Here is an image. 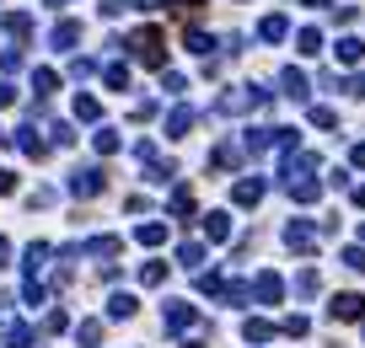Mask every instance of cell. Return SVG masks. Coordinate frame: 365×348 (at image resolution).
<instances>
[{
    "instance_id": "ac0fdd59",
    "label": "cell",
    "mask_w": 365,
    "mask_h": 348,
    "mask_svg": "<svg viewBox=\"0 0 365 348\" xmlns=\"http://www.w3.org/2000/svg\"><path fill=\"white\" fill-rule=\"evenodd\" d=\"M108 316H113V322H129V316H134V295H113V301H108Z\"/></svg>"
},
{
    "instance_id": "8992f818",
    "label": "cell",
    "mask_w": 365,
    "mask_h": 348,
    "mask_svg": "<svg viewBox=\"0 0 365 348\" xmlns=\"http://www.w3.org/2000/svg\"><path fill=\"white\" fill-rule=\"evenodd\" d=\"M253 295L263 305H280V295H285V284H280V274H258V284H253Z\"/></svg>"
},
{
    "instance_id": "9a60e30c",
    "label": "cell",
    "mask_w": 365,
    "mask_h": 348,
    "mask_svg": "<svg viewBox=\"0 0 365 348\" xmlns=\"http://www.w3.org/2000/svg\"><path fill=\"white\" fill-rule=\"evenodd\" d=\"M280 86H285V96H290V102H301V96H306V75H301V70H280Z\"/></svg>"
},
{
    "instance_id": "7c38bea8",
    "label": "cell",
    "mask_w": 365,
    "mask_h": 348,
    "mask_svg": "<svg viewBox=\"0 0 365 348\" xmlns=\"http://www.w3.org/2000/svg\"><path fill=\"white\" fill-rule=\"evenodd\" d=\"M16 145H22V150H27L33 161H43V156H49V145L38 140V129H16Z\"/></svg>"
},
{
    "instance_id": "ffe728a7",
    "label": "cell",
    "mask_w": 365,
    "mask_h": 348,
    "mask_svg": "<svg viewBox=\"0 0 365 348\" xmlns=\"http://www.w3.org/2000/svg\"><path fill=\"white\" fill-rule=\"evenodd\" d=\"M86 252H92V257H119V236H97V241H86Z\"/></svg>"
},
{
    "instance_id": "d590c367",
    "label": "cell",
    "mask_w": 365,
    "mask_h": 348,
    "mask_svg": "<svg viewBox=\"0 0 365 348\" xmlns=\"http://www.w3.org/2000/svg\"><path fill=\"white\" fill-rule=\"evenodd\" d=\"M188 48H194V54H209V33H188Z\"/></svg>"
},
{
    "instance_id": "1f68e13d",
    "label": "cell",
    "mask_w": 365,
    "mask_h": 348,
    "mask_svg": "<svg viewBox=\"0 0 365 348\" xmlns=\"http://www.w3.org/2000/svg\"><path fill=\"white\" fill-rule=\"evenodd\" d=\"M6 343H11V348H33V327H27V322H16L11 332H6Z\"/></svg>"
},
{
    "instance_id": "8fae6325",
    "label": "cell",
    "mask_w": 365,
    "mask_h": 348,
    "mask_svg": "<svg viewBox=\"0 0 365 348\" xmlns=\"http://www.w3.org/2000/svg\"><path fill=\"white\" fill-rule=\"evenodd\" d=\"M43 263H49V241H33V247H27V279H38V274H43Z\"/></svg>"
},
{
    "instance_id": "d6986e66",
    "label": "cell",
    "mask_w": 365,
    "mask_h": 348,
    "mask_svg": "<svg viewBox=\"0 0 365 348\" xmlns=\"http://www.w3.org/2000/svg\"><path fill=\"white\" fill-rule=\"evenodd\" d=\"M236 161H242V145H231V140H226V145H220V150H215V172L236 167Z\"/></svg>"
},
{
    "instance_id": "f35d334b",
    "label": "cell",
    "mask_w": 365,
    "mask_h": 348,
    "mask_svg": "<svg viewBox=\"0 0 365 348\" xmlns=\"http://www.w3.org/2000/svg\"><path fill=\"white\" fill-rule=\"evenodd\" d=\"M11 102H16V91H11L6 81H0V108H11Z\"/></svg>"
},
{
    "instance_id": "74e56055",
    "label": "cell",
    "mask_w": 365,
    "mask_h": 348,
    "mask_svg": "<svg viewBox=\"0 0 365 348\" xmlns=\"http://www.w3.org/2000/svg\"><path fill=\"white\" fill-rule=\"evenodd\" d=\"M6 193H16V177H11V172H0V198H6Z\"/></svg>"
},
{
    "instance_id": "3957f363",
    "label": "cell",
    "mask_w": 365,
    "mask_h": 348,
    "mask_svg": "<svg viewBox=\"0 0 365 348\" xmlns=\"http://www.w3.org/2000/svg\"><path fill=\"white\" fill-rule=\"evenodd\" d=\"M258 102H263V91H258V86H242V91H226V96H220V108L215 113H247V108H258Z\"/></svg>"
},
{
    "instance_id": "5bb4252c",
    "label": "cell",
    "mask_w": 365,
    "mask_h": 348,
    "mask_svg": "<svg viewBox=\"0 0 365 348\" xmlns=\"http://www.w3.org/2000/svg\"><path fill=\"white\" fill-rule=\"evenodd\" d=\"M172 215H178L182 225L194 220V193H188V188H172Z\"/></svg>"
},
{
    "instance_id": "44dd1931",
    "label": "cell",
    "mask_w": 365,
    "mask_h": 348,
    "mask_svg": "<svg viewBox=\"0 0 365 348\" xmlns=\"http://www.w3.org/2000/svg\"><path fill=\"white\" fill-rule=\"evenodd\" d=\"M102 81H108L113 91H124V86H129V64H102Z\"/></svg>"
},
{
    "instance_id": "6da1fadb",
    "label": "cell",
    "mask_w": 365,
    "mask_h": 348,
    "mask_svg": "<svg viewBox=\"0 0 365 348\" xmlns=\"http://www.w3.org/2000/svg\"><path fill=\"white\" fill-rule=\"evenodd\" d=\"M129 54L146 64V70H161V64H167V48H161V33H156V27H140V33L129 38Z\"/></svg>"
},
{
    "instance_id": "9c48e42d",
    "label": "cell",
    "mask_w": 365,
    "mask_h": 348,
    "mask_svg": "<svg viewBox=\"0 0 365 348\" xmlns=\"http://www.w3.org/2000/svg\"><path fill=\"white\" fill-rule=\"evenodd\" d=\"M188 129H194V113H188V108H172L167 113V140H182Z\"/></svg>"
},
{
    "instance_id": "d6a6232c",
    "label": "cell",
    "mask_w": 365,
    "mask_h": 348,
    "mask_svg": "<svg viewBox=\"0 0 365 348\" xmlns=\"http://www.w3.org/2000/svg\"><path fill=\"white\" fill-rule=\"evenodd\" d=\"M6 27H11V38L22 43V38L33 33V16H22V11H16V16H6Z\"/></svg>"
},
{
    "instance_id": "f1b7e54d",
    "label": "cell",
    "mask_w": 365,
    "mask_h": 348,
    "mask_svg": "<svg viewBox=\"0 0 365 348\" xmlns=\"http://www.w3.org/2000/svg\"><path fill=\"white\" fill-rule=\"evenodd\" d=\"M263 337H274V322H263V316H253V322H247V343H263Z\"/></svg>"
},
{
    "instance_id": "ee69618b",
    "label": "cell",
    "mask_w": 365,
    "mask_h": 348,
    "mask_svg": "<svg viewBox=\"0 0 365 348\" xmlns=\"http://www.w3.org/2000/svg\"><path fill=\"white\" fill-rule=\"evenodd\" d=\"M182 348H205V343H182Z\"/></svg>"
},
{
    "instance_id": "60d3db41",
    "label": "cell",
    "mask_w": 365,
    "mask_h": 348,
    "mask_svg": "<svg viewBox=\"0 0 365 348\" xmlns=\"http://www.w3.org/2000/svg\"><path fill=\"white\" fill-rule=\"evenodd\" d=\"M6 257H11V241H6V236H0V263H6Z\"/></svg>"
},
{
    "instance_id": "484cf974",
    "label": "cell",
    "mask_w": 365,
    "mask_h": 348,
    "mask_svg": "<svg viewBox=\"0 0 365 348\" xmlns=\"http://www.w3.org/2000/svg\"><path fill=\"white\" fill-rule=\"evenodd\" d=\"M317 289H322V279H317V268H306V274L295 279V295H306V301H312Z\"/></svg>"
},
{
    "instance_id": "ab89813d",
    "label": "cell",
    "mask_w": 365,
    "mask_h": 348,
    "mask_svg": "<svg viewBox=\"0 0 365 348\" xmlns=\"http://www.w3.org/2000/svg\"><path fill=\"white\" fill-rule=\"evenodd\" d=\"M349 161H354V167H365V145H354V150H349Z\"/></svg>"
},
{
    "instance_id": "83f0119b",
    "label": "cell",
    "mask_w": 365,
    "mask_h": 348,
    "mask_svg": "<svg viewBox=\"0 0 365 348\" xmlns=\"http://www.w3.org/2000/svg\"><path fill=\"white\" fill-rule=\"evenodd\" d=\"M209 241H226V236H231V215H209Z\"/></svg>"
},
{
    "instance_id": "7402d4cb",
    "label": "cell",
    "mask_w": 365,
    "mask_h": 348,
    "mask_svg": "<svg viewBox=\"0 0 365 348\" xmlns=\"http://www.w3.org/2000/svg\"><path fill=\"white\" fill-rule=\"evenodd\" d=\"M339 60L344 64H360L365 60V43H360V38H344V43H339Z\"/></svg>"
},
{
    "instance_id": "52a82bcc",
    "label": "cell",
    "mask_w": 365,
    "mask_h": 348,
    "mask_svg": "<svg viewBox=\"0 0 365 348\" xmlns=\"http://www.w3.org/2000/svg\"><path fill=\"white\" fill-rule=\"evenodd\" d=\"M199 322V311L188 301H172V311H167V332H182V327H194Z\"/></svg>"
},
{
    "instance_id": "30bf717a",
    "label": "cell",
    "mask_w": 365,
    "mask_h": 348,
    "mask_svg": "<svg viewBox=\"0 0 365 348\" xmlns=\"http://www.w3.org/2000/svg\"><path fill=\"white\" fill-rule=\"evenodd\" d=\"M49 43L60 48V54H65V48H75V43H81V22H60V27H54V38H49Z\"/></svg>"
},
{
    "instance_id": "4dcf8cb0",
    "label": "cell",
    "mask_w": 365,
    "mask_h": 348,
    "mask_svg": "<svg viewBox=\"0 0 365 348\" xmlns=\"http://www.w3.org/2000/svg\"><path fill=\"white\" fill-rule=\"evenodd\" d=\"M161 279H167V263H146V268H140V284H146V289H156Z\"/></svg>"
},
{
    "instance_id": "ba28073f",
    "label": "cell",
    "mask_w": 365,
    "mask_h": 348,
    "mask_svg": "<svg viewBox=\"0 0 365 348\" xmlns=\"http://www.w3.org/2000/svg\"><path fill=\"white\" fill-rule=\"evenodd\" d=\"M333 316H339V322H354V316H365V301L360 295H333Z\"/></svg>"
},
{
    "instance_id": "b9f144b4",
    "label": "cell",
    "mask_w": 365,
    "mask_h": 348,
    "mask_svg": "<svg viewBox=\"0 0 365 348\" xmlns=\"http://www.w3.org/2000/svg\"><path fill=\"white\" fill-rule=\"evenodd\" d=\"M354 204H360V209H365V188H360V193H354Z\"/></svg>"
},
{
    "instance_id": "8d00e7d4",
    "label": "cell",
    "mask_w": 365,
    "mask_h": 348,
    "mask_svg": "<svg viewBox=\"0 0 365 348\" xmlns=\"http://www.w3.org/2000/svg\"><path fill=\"white\" fill-rule=\"evenodd\" d=\"M43 327H49V332H65V327H70V316H65V311H49V322H43Z\"/></svg>"
},
{
    "instance_id": "f546056e",
    "label": "cell",
    "mask_w": 365,
    "mask_h": 348,
    "mask_svg": "<svg viewBox=\"0 0 365 348\" xmlns=\"http://www.w3.org/2000/svg\"><path fill=\"white\" fill-rule=\"evenodd\" d=\"M75 337H81L86 348H97L102 343V322H81V327H75Z\"/></svg>"
},
{
    "instance_id": "f6af8a7d",
    "label": "cell",
    "mask_w": 365,
    "mask_h": 348,
    "mask_svg": "<svg viewBox=\"0 0 365 348\" xmlns=\"http://www.w3.org/2000/svg\"><path fill=\"white\" fill-rule=\"evenodd\" d=\"M6 140H11V134H0V145H6Z\"/></svg>"
},
{
    "instance_id": "e0dca14e",
    "label": "cell",
    "mask_w": 365,
    "mask_h": 348,
    "mask_svg": "<svg viewBox=\"0 0 365 348\" xmlns=\"http://www.w3.org/2000/svg\"><path fill=\"white\" fill-rule=\"evenodd\" d=\"M134 241H140V247H161V241H167V225H156V220H151V225H134Z\"/></svg>"
},
{
    "instance_id": "277c9868",
    "label": "cell",
    "mask_w": 365,
    "mask_h": 348,
    "mask_svg": "<svg viewBox=\"0 0 365 348\" xmlns=\"http://www.w3.org/2000/svg\"><path fill=\"white\" fill-rule=\"evenodd\" d=\"M285 247H290V252H312V247H317V230L306 225V220H290V225H285Z\"/></svg>"
},
{
    "instance_id": "4316f807",
    "label": "cell",
    "mask_w": 365,
    "mask_h": 348,
    "mask_svg": "<svg viewBox=\"0 0 365 348\" xmlns=\"http://www.w3.org/2000/svg\"><path fill=\"white\" fill-rule=\"evenodd\" d=\"M92 145H97V156H113V150H119V134H113V129H97V134H92Z\"/></svg>"
},
{
    "instance_id": "603a6c76",
    "label": "cell",
    "mask_w": 365,
    "mask_h": 348,
    "mask_svg": "<svg viewBox=\"0 0 365 348\" xmlns=\"http://www.w3.org/2000/svg\"><path fill=\"white\" fill-rule=\"evenodd\" d=\"M54 86H60V75H54V70H33V91H38V102H43Z\"/></svg>"
},
{
    "instance_id": "4fadbf2b",
    "label": "cell",
    "mask_w": 365,
    "mask_h": 348,
    "mask_svg": "<svg viewBox=\"0 0 365 348\" xmlns=\"http://www.w3.org/2000/svg\"><path fill=\"white\" fill-rule=\"evenodd\" d=\"M295 48H301L306 60H317V54H322V33H317V27H301V33H295Z\"/></svg>"
},
{
    "instance_id": "5b68a950",
    "label": "cell",
    "mask_w": 365,
    "mask_h": 348,
    "mask_svg": "<svg viewBox=\"0 0 365 348\" xmlns=\"http://www.w3.org/2000/svg\"><path fill=\"white\" fill-rule=\"evenodd\" d=\"M263 188H268L263 177H247V182H236V188H231V204H242V209H253L258 198H263Z\"/></svg>"
},
{
    "instance_id": "7a4b0ae2",
    "label": "cell",
    "mask_w": 365,
    "mask_h": 348,
    "mask_svg": "<svg viewBox=\"0 0 365 348\" xmlns=\"http://www.w3.org/2000/svg\"><path fill=\"white\" fill-rule=\"evenodd\" d=\"M102 188H108V177H102L97 167H75L70 172V193H75V198H97Z\"/></svg>"
},
{
    "instance_id": "836d02e7",
    "label": "cell",
    "mask_w": 365,
    "mask_h": 348,
    "mask_svg": "<svg viewBox=\"0 0 365 348\" xmlns=\"http://www.w3.org/2000/svg\"><path fill=\"white\" fill-rule=\"evenodd\" d=\"M344 268H354V274H365V247H349V252H344Z\"/></svg>"
},
{
    "instance_id": "e575fe53",
    "label": "cell",
    "mask_w": 365,
    "mask_h": 348,
    "mask_svg": "<svg viewBox=\"0 0 365 348\" xmlns=\"http://www.w3.org/2000/svg\"><path fill=\"white\" fill-rule=\"evenodd\" d=\"M0 70H6V75L22 70V48H6V54H0Z\"/></svg>"
},
{
    "instance_id": "d4e9b609",
    "label": "cell",
    "mask_w": 365,
    "mask_h": 348,
    "mask_svg": "<svg viewBox=\"0 0 365 348\" xmlns=\"http://www.w3.org/2000/svg\"><path fill=\"white\" fill-rule=\"evenodd\" d=\"M199 257H205V247H199V241H182V247H178V263H182V268H199Z\"/></svg>"
},
{
    "instance_id": "2e32d148",
    "label": "cell",
    "mask_w": 365,
    "mask_h": 348,
    "mask_svg": "<svg viewBox=\"0 0 365 348\" xmlns=\"http://www.w3.org/2000/svg\"><path fill=\"white\" fill-rule=\"evenodd\" d=\"M285 33H290V22H285V16H263V27H258V38H263V43H280Z\"/></svg>"
},
{
    "instance_id": "cb8c5ba5",
    "label": "cell",
    "mask_w": 365,
    "mask_h": 348,
    "mask_svg": "<svg viewBox=\"0 0 365 348\" xmlns=\"http://www.w3.org/2000/svg\"><path fill=\"white\" fill-rule=\"evenodd\" d=\"M75 118H86V123H97V118H102V108H97V96H75Z\"/></svg>"
},
{
    "instance_id": "7bdbcfd3",
    "label": "cell",
    "mask_w": 365,
    "mask_h": 348,
    "mask_svg": "<svg viewBox=\"0 0 365 348\" xmlns=\"http://www.w3.org/2000/svg\"><path fill=\"white\" fill-rule=\"evenodd\" d=\"M306 6H328V0H306Z\"/></svg>"
}]
</instances>
